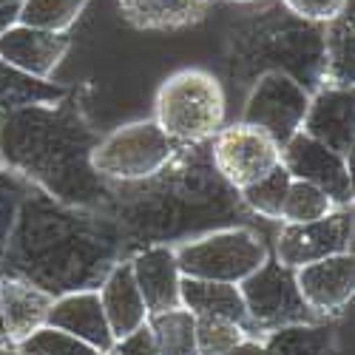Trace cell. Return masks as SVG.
Listing matches in <instances>:
<instances>
[{
	"mask_svg": "<svg viewBox=\"0 0 355 355\" xmlns=\"http://www.w3.org/2000/svg\"><path fill=\"white\" fill-rule=\"evenodd\" d=\"M225 69L239 85L282 71L313 94L324 71V23L295 17L282 3L250 12L230 26Z\"/></svg>",
	"mask_w": 355,
	"mask_h": 355,
	"instance_id": "obj_4",
	"label": "cell"
},
{
	"mask_svg": "<svg viewBox=\"0 0 355 355\" xmlns=\"http://www.w3.org/2000/svg\"><path fill=\"white\" fill-rule=\"evenodd\" d=\"M46 327H54V330L85 341L100 355L114 344V336H111V327L105 321L97 290H74V293L54 295V302L49 307Z\"/></svg>",
	"mask_w": 355,
	"mask_h": 355,
	"instance_id": "obj_17",
	"label": "cell"
},
{
	"mask_svg": "<svg viewBox=\"0 0 355 355\" xmlns=\"http://www.w3.org/2000/svg\"><path fill=\"white\" fill-rule=\"evenodd\" d=\"M279 165L290 173V180L310 182L324 191L336 208H352V159L324 142L299 131L279 148Z\"/></svg>",
	"mask_w": 355,
	"mask_h": 355,
	"instance_id": "obj_12",
	"label": "cell"
},
{
	"mask_svg": "<svg viewBox=\"0 0 355 355\" xmlns=\"http://www.w3.org/2000/svg\"><path fill=\"white\" fill-rule=\"evenodd\" d=\"M355 83V17L352 0L324 23V71L321 85L352 88Z\"/></svg>",
	"mask_w": 355,
	"mask_h": 355,
	"instance_id": "obj_21",
	"label": "cell"
},
{
	"mask_svg": "<svg viewBox=\"0 0 355 355\" xmlns=\"http://www.w3.org/2000/svg\"><path fill=\"white\" fill-rule=\"evenodd\" d=\"M28 191H32V185H28L23 176L0 168V256H3V250L12 239V230L17 225V216H20V208H23Z\"/></svg>",
	"mask_w": 355,
	"mask_h": 355,
	"instance_id": "obj_30",
	"label": "cell"
},
{
	"mask_svg": "<svg viewBox=\"0 0 355 355\" xmlns=\"http://www.w3.org/2000/svg\"><path fill=\"white\" fill-rule=\"evenodd\" d=\"M307 105H310V92L304 85H299L282 71H268L250 83L245 114L239 123L259 128L282 148L290 137L302 131Z\"/></svg>",
	"mask_w": 355,
	"mask_h": 355,
	"instance_id": "obj_9",
	"label": "cell"
},
{
	"mask_svg": "<svg viewBox=\"0 0 355 355\" xmlns=\"http://www.w3.org/2000/svg\"><path fill=\"white\" fill-rule=\"evenodd\" d=\"M100 131L92 125L77 88L57 105H35L0 116V168L46 196L85 211H108L114 185L94 173L92 151Z\"/></svg>",
	"mask_w": 355,
	"mask_h": 355,
	"instance_id": "obj_3",
	"label": "cell"
},
{
	"mask_svg": "<svg viewBox=\"0 0 355 355\" xmlns=\"http://www.w3.org/2000/svg\"><path fill=\"white\" fill-rule=\"evenodd\" d=\"M97 295H100V304H103V313H105V321L111 327L114 341L123 338V336H131L139 327H145L148 307H145L142 293H139V287L134 282L128 259H120L105 273V279L97 287Z\"/></svg>",
	"mask_w": 355,
	"mask_h": 355,
	"instance_id": "obj_19",
	"label": "cell"
},
{
	"mask_svg": "<svg viewBox=\"0 0 355 355\" xmlns=\"http://www.w3.org/2000/svg\"><path fill=\"white\" fill-rule=\"evenodd\" d=\"M227 3H264V0H227Z\"/></svg>",
	"mask_w": 355,
	"mask_h": 355,
	"instance_id": "obj_36",
	"label": "cell"
},
{
	"mask_svg": "<svg viewBox=\"0 0 355 355\" xmlns=\"http://www.w3.org/2000/svg\"><path fill=\"white\" fill-rule=\"evenodd\" d=\"M148 330L159 355H199L196 352V315L185 307L148 315Z\"/></svg>",
	"mask_w": 355,
	"mask_h": 355,
	"instance_id": "obj_25",
	"label": "cell"
},
{
	"mask_svg": "<svg viewBox=\"0 0 355 355\" xmlns=\"http://www.w3.org/2000/svg\"><path fill=\"white\" fill-rule=\"evenodd\" d=\"M287 188H290V173L279 165L276 171H270L268 176H264V180L242 188L239 199H242L248 214H253V216H259L264 222H279Z\"/></svg>",
	"mask_w": 355,
	"mask_h": 355,
	"instance_id": "obj_27",
	"label": "cell"
},
{
	"mask_svg": "<svg viewBox=\"0 0 355 355\" xmlns=\"http://www.w3.org/2000/svg\"><path fill=\"white\" fill-rule=\"evenodd\" d=\"M333 211H336V205H333V199L324 193V191H318L310 182L290 180V188H287V196H284V205H282L279 225L315 222V219H324V216L333 214Z\"/></svg>",
	"mask_w": 355,
	"mask_h": 355,
	"instance_id": "obj_28",
	"label": "cell"
},
{
	"mask_svg": "<svg viewBox=\"0 0 355 355\" xmlns=\"http://www.w3.org/2000/svg\"><path fill=\"white\" fill-rule=\"evenodd\" d=\"M120 230L125 259L142 248H176L219 227L245 225L239 191H233L211 162V145H180L173 159L154 176L116 185L105 211Z\"/></svg>",
	"mask_w": 355,
	"mask_h": 355,
	"instance_id": "obj_1",
	"label": "cell"
},
{
	"mask_svg": "<svg viewBox=\"0 0 355 355\" xmlns=\"http://www.w3.org/2000/svg\"><path fill=\"white\" fill-rule=\"evenodd\" d=\"M239 293L256 338L282 327H293V324L318 321L302 302L299 287H295V270L279 264L273 256L239 284Z\"/></svg>",
	"mask_w": 355,
	"mask_h": 355,
	"instance_id": "obj_8",
	"label": "cell"
},
{
	"mask_svg": "<svg viewBox=\"0 0 355 355\" xmlns=\"http://www.w3.org/2000/svg\"><path fill=\"white\" fill-rule=\"evenodd\" d=\"M71 94V88L63 83L37 80L26 71H17L6 63H0V116L35 108V105H57Z\"/></svg>",
	"mask_w": 355,
	"mask_h": 355,
	"instance_id": "obj_24",
	"label": "cell"
},
{
	"mask_svg": "<svg viewBox=\"0 0 355 355\" xmlns=\"http://www.w3.org/2000/svg\"><path fill=\"white\" fill-rule=\"evenodd\" d=\"M17 355H100V352L69 333L40 327L35 336H28L23 344H17Z\"/></svg>",
	"mask_w": 355,
	"mask_h": 355,
	"instance_id": "obj_31",
	"label": "cell"
},
{
	"mask_svg": "<svg viewBox=\"0 0 355 355\" xmlns=\"http://www.w3.org/2000/svg\"><path fill=\"white\" fill-rule=\"evenodd\" d=\"M176 145L154 120H134L108 131L97 139L92 151V168L108 185H134L159 173L173 154Z\"/></svg>",
	"mask_w": 355,
	"mask_h": 355,
	"instance_id": "obj_7",
	"label": "cell"
},
{
	"mask_svg": "<svg viewBox=\"0 0 355 355\" xmlns=\"http://www.w3.org/2000/svg\"><path fill=\"white\" fill-rule=\"evenodd\" d=\"M17 9H20V0H0V35L17 23Z\"/></svg>",
	"mask_w": 355,
	"mask_h": 355,
	"instance_id": "obj_34",
	"label": "cell"
},
{
	"mask_svg": "<svg viewBox=\"0 0 355 355\" xmlns=\"http://www.w3.org/2000/svg\"><path fill=\"white\" fill-rule=\"evenodd\" d=\"M69 51H71L69 35H49L20 23L9 26L0 35V63L26 71L37 80H51V74L66 60Z\"/></svg>",
	"mask_w": 355,
	"mask_h": 355,
	"instance_id": "obj_15",
	"label": "cell"
},
{
	"mask_svg": "<svg viewBox=\"0 0 355 355\" xmlns=\"http://www.w3.org/2000/svg\"><path fill=\"white\" fill-rule=\"evenodd\" d=\"M92 0H20L17 23L49 35H69Z\"/></svg>",
	"mask_w": 355,
	"mask_h": 355,
	"instance_id": "obj_26",
	"label": "cell"
},
{
	"mask_svg": "<svg viewBox=\"0 0 355 355\" xmlns=\"http://www.w3.org/2000/svg\"><path fill=\"white\" fill-rule=\"evenodd\" d=\"M225 88L214 71L180 69L162 80L154 100V123L176 145L211 142L225 125Z\"/></svg>",
	"mask_w": 355,
	"mask_h": 355,
	"instance_id": "obj_5",
	"label": "cell"
},
{
	"mask_svg": "<svg viewBox=\"0 0 355 355\" xmlns=\"http://www.w3.org/2000/svg\"><path fill=\"white\" fill-rule=\"evenodd\" d=\"M295 287L302 302L318 321H333L347 313L355 295V259L352 253L330 256L295 270Z\"/></svg>",
	"mask_w": 355,
	"mask_h": 355,
	"instance_id": "obj_13",
	"label": "cell"
},
{
	"mask_svg": "<svg viewBox=\"0 0 355 355\" xmlns=\"http://www.w3.org/2000/svg\"><path fill=\"white\" fill-rule=\"evenodd\" d=\"M180 304L199 315H214V318H227L250 330L248 307L239 293V284H225V282H205V279H182L180 290ZM253 333V330H250Z\"/></svg>",
	"mask_w": 355,
	"mask_h": 355,
	"instance_id": "obj_22",
	"label": "cell"
},
{
	"mask_svg": "<svg viewBox=\"0 0 355 355\" xmlns=\"http://www.w3.org/2000/svg\"><path fill=\"white\" fill-rule=\"evenodd\" d=\"M253 333L248 327L227 318H214V315H199L196 318V352L199 355H225L236 344H242Z\"/></svg>",
	"mask_w": 355,
	"mask_h": 355,
	"instance_id": "obj_29",
	"label": "cell"
},
{
	"mask_svg": "<svg viewBox=\"0 0 355 355\" xmlns=\"http://www.w3.org/2000/svg\"><path fill=\"white\" fill-rule=\"evenodd\" d=\"M103 355H159V352H157L154 336H151V330H148V321H145V327L134 330L131 336L116 338Z\"/></svg>",
	"mask_w": 355,
	"mask_h": 355,
	"instance_id": "obj_33",
	"label": "cell"
},
{
	"mask_svg": "<svg viewBox=\"0 0 355 355\" xmlns=\"http://www.w3.org/2000/svg\"><path fill=\"white\" fill-rule=\"evenodd\" d=\"M123 17L142 32H173L205 17L211 0H116Z\"/></svg>",
	"mask_w": 355,
	"mask_h": 355,
	"instance_id": "obj_20",
	"label": "cell"
},
{
	"mask_svg": "<svg viewBox=\"0 0 355 355\" xmlns=\"http://www.w3.org/2000/svg\"><path fill=\"white\" fill-rule=\"evenodd\" d=\"M208 145L216 173L233 191H242L279 168V145L245 123L222 125Z\"/></svg>",
	"mask_w": 355,
	"mask_h": 355,
	"instance_id": "obj_10",
	"label": "cell"
},
{
	"mask_svg": "<svg viewBox=\"0 0 355 355\" xmlns=\"http://www.w3.org/2000/svg\"><path fill=\"white\" fill-rule=\"evenodd\" d=\"M341 253H352V208H336L324 219L304 225H282L270 250V256L290 270Z\"/></svg>",
	"mask_w": 355,
	"mask_h": 355,
	"instance_id": "obj_11",
	"label": "cell"
},
{
	"mask_svg": "<svg viewBox=\"0 0 355 355\" xmlns=\"http://www.w3.org/2000/svg\"><path fill=\"white\" fill-rule=\"evenodd\" d=\"M185 279L242 284L270 259V245L250 225L219 227L173 248Z\"/></svg>",
	"mask_w": 355,
	"mask_h": 355,
	"instance_id": "obj_6",
	"label": "cell"
},
{
	"mask_svg": "<svg viewBox=\"0 0 355 355\" xmlns=\"http://www.w3.org/2000/svg\"><path fill=\"white\" fill-rule=\"evenodd\" d=\"M134 282L142 293V302L148 307V315L176 310L180 304V290H182V270L176 264V253L168 245L142 248L128 256Z\"/></svg>",
	"mask_w": 355,
	"mask_h": 355,
	"instance_id": "obj_16",
	"label": "cell"
},
{
	"mask_svg": "<svg viewBox=\"0 0 355 355\" xmlns=\"http://www.w3.org/2000/svg\"><path fill=\"white\" fill-rule=\"evenodd\" d=\"M225 355H268V349H264V344H261V338H256V336H250V338H245L242 344H236L233 349H227Z\"/></svg>",
	"mask_w": 355,
	"mask_h": 355,
	"instance_id": "obj_35",
	"label": "cell"
},
{
	"mask_svg": "<svg viewBox=\"0 0 355 355\" xmlns=\"http://www.w3.org/2000/svg\"><path fill=\"white\" fill-rule=\"evenodd\" d=\"M120 259H125L123 239L108 214L71 208L32 188L0 256V270L63 295L97 290Z\"/></svg>",
	"mask_w": 355,
	"mask_h": 355,
	"instance_id": "obj_2",
	"label": "cell"
},
{
	"mask_svg": "<svg viewBox=\"0 0 355 355\" xmlns=\"http://www.w3.org/2000/svg\"><path fill=\"white\" fill-rule=\"evenodd\" d=\"M352 125H355V94L352 88L321 85L310 94V105L302 123V134L324 142L341 157L352 159Z\"/></svg>",
	"mask_w": 355,
	"mask_h": 355,
	"instance_id": "obj_14",
	"label": "cell"
},
{
	"mask_svg": "<svg viewBox=\"0 0 355 355\" xmlns=\"http://www.w3.org/2000/svg\"><path fill=\"white\" fill-rule=\"evenodd\" d=\"M51 302H54L51 293L35 287L32 282L20 276L0 270V318H3V327L15 349L28 336H35L40 327H46Z\"/></svg>",
	"mask_w": 355,
	"mask_h": 355,
	"instance_id": "obj_18",
	"label": "cell"
},
{
	"mask_svg": "<svg viewBox=\"0 0 355 355\" xmlns=\"http://www.w3.org/2000/svg\"><path fill=\"white\" fill-rule=\"evenodd\" d=\"M261 344L268 355H344L338 330L330 321L293 324V327L264 333Z\"/></svg>",
	"mask_w": 355,
	"mask_h": 355,
	"instance_id": "obj_23",
	"label": "cell"
},
{
	"mask_svg": "<svg viewBox=\"0 0 355 355\" xmlns=\"http://www.w3.org/2000/svg\"><path fill=\"white\" fill-rule=\"evenodd\" d=\"M279 3L293 12L295 17L310 20V23H327L333 20L349 0H279Z\"/></svg>",
	"mask_w": 355,
	"mask_h": 355,
	"instance_id": "obj_32",
	"label": "cell"
}]
</instances>
